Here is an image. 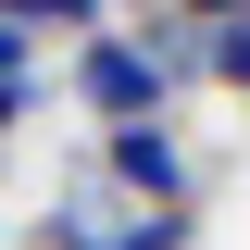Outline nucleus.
Listing matches in <instances>:
<instances>
[{"label": "nucleus", "instance_id": "obj_5", "mask_svg": "<svg viewBox=\"0 0 250 250\" xmlns=\"http://www.w3.org/2000/svg\"><path fill=\"white\" fill-rule=\"evenodd\" d=\"M13 75H25V38H13V25H0V88H13Z\"/></svg>", "mask_w": 250, "mask_h": 250}, {"label": "nucleus", "instance_id": "obj_6", "mask_svg": "<svg viewBox=\"0 0 250 250\" xmlns=\"http://www.w3.org/2000/svg\"><path fill=\"white\" fill-rule=\"evenodd\" d=\"M175 13H200V25H225V13H250V0H175Z\"/></svg>", "mask_w": 250, "mask_h": 250}, {"label": "nucleus", "instance_id": "obj_4", "mask_svg": "<svg viewBox=\"0 0 250 250\" xmlns=\"http://www.w3.org/2000/svg\"><path fill=\"white\" fill-rule=\"evenodd\" d=\"M200 62H213L225 88H250V25H213V38H200Z\"/></svg>", "mask_w": 250, "mask_h": 250}, {"label": "nucleus", "instance_id": "obj_2", "mask_svg": "<svg viewBox=\"0 0 250 250\" xmlns=\"http://www.w3.org/2000/svg\"><path fill=\"white\" fill-rule=\"evenodd\" d=\"M75 88H88V113H113V125H150V113H163V62L138 50V38H88Z\"/></svg>", "mask_w": 250, "mask_h": 250}, {"label": "nucleus", "instance_id": "obj_3", "mask_svg": "<svg viewBox=\"0 0 250 250\" xmlns=\"http://www.w3.org/2000/svg\"><path fill=\"white\" fill-rule=\"evenodd\" d=\"M0 25L25 38V25H100V0H0Z\"/></svg>", "mask_w": 250, "mask_h": 250}, {"label": "nucleus", "instance_id": "obj_1", "mask_svg": "<svg viewBox=\"0 0 250 250\" xmlns=\"http://www.w3.org/2000/svg\"><path fill=\"white\" fill-rule=\"evenodd\" d=\"M175 238H188V225L163 213V200H138L125 175H100V163L50 200V250H175Z\"/></svg>", "mask_w": 250, "mask_h": 250}, {"label": "nucleus", "instance_id": "obj_7", "mask_svg": "<svg viewBox=\"0 0 250 250\" xmlns=\"http://www.w3.org/2000/svg\"><path fill=\"white\" fill-rule=\"evenodd\" d=\"M13 125H25V88H0V138H13Z\"/></svg>", "mask_w": 250, "mask_h": 250}]
</instances>
